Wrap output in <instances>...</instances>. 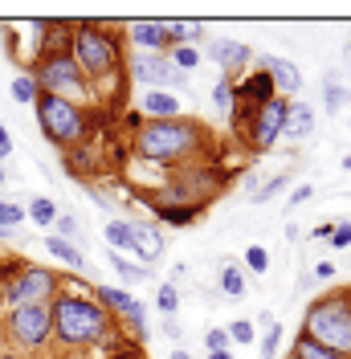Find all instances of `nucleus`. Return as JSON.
I'll use <instances>...</instances> for the list:
<instances>
[{
	"label": "nucleus",
	"mask_w": 351,
	"mask_h": 359,
	"mask_svg": "<svg viewBox=\"0 0 351 359\" xmlns=\"http://www.w3.org/2000/svg\"><path fill=\"white\" fill-rule=\"evenodd\" d=\"M49 314H53V335L62 339V343H69V347H82V343L102 339L107 335V323H110L107 314H102V306L82 298V294H62L49 306Z\"/></svg>",
	"instance_id": "obj_1"
},
{
	"label": "nucleus",
	"mask_w": 351,
	"mask_h": 359,
	"mask_svg": "<svg viewBox=\"0 0 351 359\" xmlns=\"http://www.w3.org/2000/svg\"><path fill=\"white\" fill-rule=\"evenodd\" d=\"M192 143H197V123L188 118H152V123H139V135H135V151L152 163L184 156Z\"/></svg>",
	"instance_id": "obj_2"
},
{
	"label": "nucleus",
	"mask_w": 351,
	"mask_h": 359,
	"mask_svg": "<svg viewBox=\"0 0 351 359\" xmlns=\"http://www.w3.org/2000/svg\"><path fill=\"white\" fill-rule=\"evenodd\" d=\"M307 339H314L319 347H327L335 355L351 359V302L347 298H327L307 314Z\"/></svg>",
	"instance_id": "obj_3"
},
{
	"label": "nucleus",
	"mask_w": 351,
	"mask_h": 359,
	"mask_svg": "<svg viewBox=\"0 0 351 359\" xmlns=\"http://www.w3.org/2000/svg\"><path fill=\"white\" fill-rule=\"evenodd\" d=\"M37 123H41V131L53 139V143H78L82 131H86V123H82V111L69 102V98H58V94H37Z\"/></svg>",
	"instance_id": "obj_4"
},
{
	"label": "nucleus",
	"mask_w": 351,
	"mask_h": 359,
	"mask_svg": "<svg viewBox=\"0 0 351 359\" xmlns=\"http://www.w3.org/2000/svg\"><path fill=\"white\" fill-rule=\"evenodd\" d=\"M74 62L82 69V78H102L119 66V49L107 33H98L94 25H82L74 33Z\"/></svg>",
	"instance_id": "obj_5"
},
{
	"label": "nucleus",
	"mask_w": 351,
	"mask_h": 359,
	"mask_svg": "<svg viewBox=\"0 0 351 359\" xmlns=\"http://www.w3.org/2000/svg\"><path fill=\"white\" fill-rule=\"evenodd\" d=\"M33 78H37V90L58 94V98H82V94H86L82 69H78V62L69 57V49L66 53H45Z\"/></svg>",
	"instance_id": "obj_6"
},
{
	"label": "nucleus",
	"mask_w": 351,
	"mask_h": 359,
	"mask_svg": "<svg viewBox=\"0 0 351 359\" xmlns=\"http://www.w3.org/2000/svg\"><path fill=\"white\" fill-rule=\"evenodd\" d=\"M8 335L17 339L21 347H29V351H37L41 343H49V335H53L49 302H37V306H13V311H8Z\"/></svg>",
	"instance_id": "obj_7"
},
{
	"label": "nucleus",
	"mask_w": 351,
	"mask_h": 359,
	"mask_svg": "<svg viewBox=\"0 0 351 359\" xmlns=\"http://www.w3.org/2000/svg\"><path fill=\"white\" fill-rule=\"evenodd\" d=\"M53 290H58V278H53L49 269L33 266V269H25L21 278H13L0 298H4V306L13 311V306H37V302H45Z\"/></svg>",
	"instance_id": "obj_8"
},
{
	"label": "nucleus",
	"mask_w": 351,
	"mask_h": 359,
	"mask_svg": "<svg viewBox=\"0 0 351 359\" xmlns=\"http://www.w3.org/2000/svg\"><path fill=\"white\" fill-rule=\"evenodd\" d=\"M131 78L147 90H168V86H184L188 74H180V69H176L168 57H159V53H139L131 62Z\"/></svg>",
	"instance_id": "obj_9"
},
{
	"label": "nucleus",
	"mask_w": 351,
	"mask_h": 359,
	"mask_svg": "<svg viewBox=\"0 0 351 359\" xmlns=\"http://www.w3.org/2000/svg\"><path fill=\"white\" fill-rule=\"evenodd\" d=\"M286 98H270L262 111H258V131H253V139H258V147H274L278 143V135H282V123H286Z\"/></svg>",
	"instance_id": "obj_10"
},
{
	"label": "nucleus",
	"mask_w": 351,
	"mask_h": 359,
	"mask_svg": "<svg viewBox=\"0 0 351 359\" xmlns=\"http://www.w3.org/2000/svg\"><path fill=\"white\" fill-rule=\"evenodd\" d=\"M98 298H102V306H110V311H119L127 323H135V331L143 335V323H147V306L135 298V294L127 290H114V286H102L98 290Z\"/></svg>",
	"instance_id": "obj_11"
},
{
	"label": "nucleus",
	"mask_w": 351,
	"mask_h": 359,
	"mask_svg": "<svg viewBox=\"0 0 351 359\" xmlns=\"http://www.w3.org/2000/svg\"><path fill=\"white\" fill-rule=\"evenodd\" d=\"M131 253L143 266H152V262L164 257V233H159V224H131Z\"/></svg>",
	"instance_id": "obj_12"
},
{
	"label": "nucleus",
	"mask_w": 351,
	"mask_h": 359,
	"mask_svg": "<svg viewBox=\"0 0 351 359\" xmlns=\"http://www.w3.org/2000/svg\"><path fill=\"white\" fill-rule=\"evenodd\" d=\"M262 62H265L262 69L270 74V82L282 90V94H298V90H303V74H298L294 62H286V57H278V53H265Z\"/></svg>",
	"instance_id": "obj_13"
},
{
	"label": "nucleus",
	"mask_w": 351,
	"mask_h": 359,
	"mask_svg": "<svg viewBox=\"0 0 351 359\" xmlns=\"http://www.w3.org/2000/svg\"><path fill=\"white\" fill-rule=\"evenodd\" d=\"M282 135H294V139H310V135H314V111H310L307 102H294V107H286Z\"/></svg>",
	"instance_id": "obj_14"
},
{
	"label": "nucleus",
	"mask_w": 351,
	"mask_h": 359,
	"mask_svg": "<svg viewBox=\"0 0 351 359\" xmlns=\"http://www.w3.org/2000/svg\"><path fill=\"white\" fill-rule=\"evenodd\" d=\"M139 107H143V114H155V118H176L180 114V98L168 94V90H143Z\"/></svg>",
	"instance_id": "obj_15"
},
{
	"label": "nucleus",
	"mask_w": 351,
	"mask_h": 359,
	"mask_svg": "<svg viewBox=\"0 0 351 359\" xmlns=\"http://www.w3.org/2000/svg\"><path fill=\"white\" fill-rule=\"evenodd\" d=\"M208 53H213V62H217L220 69H237V66L249 62V45H241V41H213Z\"/></svg>",
	"instance_id": "obj_16"
},
{
	"label": "nucleus",
	"mask_w": 351,
	"mask_h": 359,
	"mask_svg": "<svg viewBox=\"0 0 351 359\" xmlns=\"http://www.w3.org/2000/svg\"><path fill=\"white\" fill-rule=\"evenodd\" d=\"M131 41L147 45V49H164V45H168V29H164V21H135Z\"/></svg>",
	"instance_id": "obj_17"
},
{
	"label": "nucleus",
	"mask_w": 351,
	"mask_h": 359,
	"mask_svg": "<svg viewBox=\"0 0 351 359\" xmlns=\"http://www.w3.org/2000/svg\"><path fill=\"white\" fill-rule=\"evenodd\" d=\"M237 94H241V98H253V102H262V107H265V102L274 98V82H270V74H265V69H258L249 82H241Z\"/></svg>",
	"instance_id": "obj_18"
},
{
	"label": "nucleus",
	"mask_w": 351,
	"mask_h": 359,
	"mask_svg": "<svg viewBox=\"0 0 351 359\" xmlns=\"http://www.w3.org/2000/svg\"><path fill=\"white\" fill-rule=\"evenodd\" d=\"M107 257H110V266L119 269V278H123L127 286H135V282H147V278H152V269H147V266H131V262H127L119 249H110Z\"/></svg>",
	"instance_id": "obj_19"
},
{
	"label": "nucleus",
	"mask_w": 351,
	"mask_h": 359,
	"mask_svg": "<svg viewBox=\"0 0 351 359\" xmlns=\"http://www.w3.org/2000/svg\"><path fill=\"white\" fill-rule=\"evenodd\" d=\"M45 245H49V253H53L58 262H66L69 269H82V266H86V257H82V249L74 245V241H62V237H49Z\"/></svg>",
	"instance_id": "obj_20"
},
{
	"label": "nucleus",
	"mask_w": 351,
	"mask_h": 359,
	"mask_svg": "<svg viewBox=\"0 0 351 359\" xmlns=\"http://www.w3.org/2000/svg\"><path fill=\"white\" fill-rule=\"evenodd\" d=\"M168 29V45L172 41H197L200 37V21H164Z\"/></svg>",
	"instance_id": "obj_21"
},
{
	"label": "nucleus",
	"mask_w": 351,
	"mask_h": 359,
	"mask_svg": "<svg viewBox=\"0 0 351 359\" xmlns=\"http://www.w3.org/2000/svg\"><path fill=\"white\" fill-rule=\"evenodd\" d=\"M294 355L298 359H343V355H335V351H327V347H319L314 339L307 335H298V343H294Z\"/></svg>",
	"instance_id": "obj_22"
},
{
	"label": "nucleus",
	"mask_w": 351,
	"mask_h": 359,
	"mask_svg": "<svg viewBox=\"0 0 351 359\" xmlns=\"http://www.w3.org/2000/svg\"><path fill=\"white\" fill-rule=\"evenodd\" d=\"M180 74H188V69H197V62H200V53H197V45H176L172 49V57H168Z\"/></svg>",
	"instance_id": "obj_23"
},
{
	"label": "nucleus",
	"mask_w": 351,
	"mask_h": 359,
	"mask_svg": "<svg viewBox=\"0 0 351 359\" xmlns=\"http://www.w3.org/2000/svg\"><path fill=\"white\" fill-rule=\"evenodd\" d=\"M107 241H110V249H131V224L127 221H110L107 224Z\"/></svg>",
	"instance_id": "obj_24"
},
{
	"label": "nucleus",
	"mask_w": 351,
	"mask_h": 359,
	"mask_svg": "<svg viewBox=\"0 0 351 359\" xmlns=\"http://www.w3.org/2000/svg\"><path fill=\"white\" fill-rule=\"evenodd\" d=\"M37 94H41V90H37V78H33V74H21V78L13 82V98H17V102H37Z\"/></svg>",
	"instance_id": "obj_25"
},
{
	"label": "nucleus",
	"mask_w": 351,
	"mask_h": 359,
	"mask_svg": "<svg viewBox=\"0 0 351 359\" xmlns=\"http://www.w3.org/2000/svg\"><path fill=\"white\" fill-rule=\"evenodd\" d=\"M220 290L233 294V298H241L245 294V273L237 266H225V273H220Z\"/></svg>",
	"instance_id": "obj_26"
},
{
	"label": "nucleus",
	"mask_w": 351,
	"mask_h": 359,
	"mask_svg": "<svg viewBox=\"0 0 351 359\" xmlns=\"http://www.w3.org/2000/svg\"><path fill=\"white\" fill-rule=\"evenodd\" d=\"M25 217H33L37 224H53V221H58V208H53V201H45V196H41V201L29 204V212H25Z\"/></svg>",
	"instance_id": "obj_27"
},
{
	"label": "nucleus",
	"mask_w": 351,
	"mask_h": 359,
	"mask_svg": "<svg viewBox=\"0 0 351 359\" xmlns=\"http://www.w3.org/2000/svg\"><path fill=\"white\" fill-rule=\"evenodd\" d=\"M286 184H290V172H278V176L270 180V184H265L262 192H253L249 201H253V204H265V201H274V196H278V188H286Z\"/></svg>",
	"instance_id": "obj_28"
},
{
	"label": "nucleus",
	"mask_w": 351,
	"mask_h": 359,
	"mask_svg": "<svg viewBox=\"0 0 351 359\" xmlns=\"http://www.w3.org/2000/svg\"><path fill=\"white\" fill-rule=\"evenodd\" d=\"M25 221V208L21 204H0V229H4V233H13V229H17V224Z\"/></svg>",
	"instance_id": "obj_29"
},
{
	"label": "nucleus",
	"mask_w": 351,
	"mask_h": 359,
	"mask_svg": "<svg viewBox=\"0 0 351 359\" xmlns=\"http://www.w3.org/2000/svg\"><path fill=\"white\" fill-rule=\"evenodd\" d=\"M245 266L253 269V273H265V269H270V253H265V245H249L245 249Z\"/></svg>",
	"instance_id": "obj_30"
},
{
	"label": "nucleus",
	"mask_w": 351,
	"mask_h": 359,
	"mask_svg": "<svg viewBox=\"0 0 351 359\" xmlns=\"http://www.w3.org/2000/svg\"><path fill=\"white\" fill-rule=\"evenodd\" d=\"M347 98H351V94H347L343 86H331V82H327V94H323V107H327L331 114H335V111H343V107H347Z\"/></svg>",
	"instance_id": "obj_31"
},
{
	"label": "nucleus",
	"mask_w": 351,
	"mask_h": 359,
	"mask_svg": "<svg viewBox=\"0 0 351 359\" xmlns=\"http://www.w3.org/2000/svg\"><path fill=\"white\" fill-rule=\"evenodd\" d=\"M225 335L233 339V343H253V323H249V318H237V323H229Z\"/></svg>",
	"instance_id": "obj_32"
},
{
	"label": "nucleus",
	"mask_w": 351,
	"mask_h": 359,
	"mask_svg": "<svg viewBox=\"0 0 351 359\" xmlns=\"http://www.w3.org/2000/svg\"><path fill=\"white\" fill-rule=\"evenodd\" d=\"M155 306L164 314H176V306H180V294H176V286H159V294H155Z\"/></svg>",
	"instance_id": "obj_33"
},
{
	"label": "nucleus",
	"mask_w": 351,
	"mask_h": 359,
	"mask_svg": "<svg viewBox=\"0 0 351 359\" xmlns=\"http://www.w3.org/2000/svg\"><path fill=\"white\" fill-rule=\"evenodd\" d=\"M197 212H200V208H168V204H164V208H159V221H168V224H184V221H192Z\"/></svg>",
	"instance_id": "obj_34"
},
{
	"label": "nucleus",
	"mask_w": 351,
	"mask_h": 359,
	"mask_svg": "<svg viewBox=\"0 0 351 359\" xmlns=\"http://www.w3.org/2000/svg\"><path fill=\"white\" fill-rule=\"evenodd\" d=\"M53 237H62V241H69V237H78V221L69 217V212H58V221H53Z\"/></svg>",
	"instance_id": "obj_35"
},
{
	"label": "nucleus",
	"mask_w": 351,
	"mask_h": 359,
	"mask_svg": "<svg viewBox=\"0 0 351 359\" xmlns=\"http://www.w3.org/2000/svg\"><path fill=\"white\" fill-rule=\"evenodd\" d=\"M278 339H282V327H278V323H270V327H265V339H262V355L265 359L278 351Z\"/></svg>",
	"instance_id": "obj_36"
},
{
	"label": "nucleus",
	"mask_w": 351,
	"mask_h": 359,
	"mask_svg": "<svg viewBox=\"0 0 351 359\" xmlns=\"http://www.w3.org/2000/svg\"><path fill=\"white\" fill-rule=\"evenodd\" d=\"M213 102H217L220 111H229V107H233V86H229V78H220V82H217V94H213Z\"/></svg>",
	"instance_id": "obj_37"
},
{
	"label": "nucleus",
	"mask_w": 351,
	"mask_h": 359,
	"mask_svg": "<svg viewBox=\"0 0 351 359\" xmlns=\"http://www.w3.org/2000/svg\"><path fill=\"white\" fill-rule=\"evenodd\" d=\"M331 245H335V249L351 245V224H347V221H335V233H331Z\"/></svg>",
	"instance_id": "obj_38"
},
{
	"label": "nucleus",
	"mask_w": 351,
	"mask_h": 359,
	"mask_svg": "<svg viewBox=\"0 0 351 359\" xmlns=\"http://www.w3.org/2000/svg\"><path fill=\"white\" fill-rule=\"evenodd\" d=\"M204 343H208V351H229V335L225 331H208Z\"/></svg>",
	"instance_id": "obj_39"
},
{
	"label": "nucleus",
	"mask_w": 351,
	"mask_h": 359,
	"mask_svg": "<svg viewBox=\"0 0 351 359\" xmlns=\"http://www.w3.org/2000/svg\"><path fill=\"white\" fill-rule=\"evenodd\" d=\"M310 196H314V188H310V184H298V188L290 192V208H298V204H307Z\"/></svg>",
	"instance_id": "obj_40"
},
{
	"label": "nucleus",
	"mask_w": 351,
	"mask_h": 359,
	"mask_svg": "<svg viewBox=\"0 0 351 359\" xmlns=\"http://www.w3.org/2000/svg\"><path fill=\"white\" fill-rule=\"evenodd\" d=\"M8 156H13V135H8L4 127H0V163H4Z\"/></svg>",
	"instance_id": "obj_41"
},
{
	"label": "nucleus",
	"mask_w": 351,
	"mask_h": 359,
	"mask_svg": "<svg viewBox=\"0 0 351 359\" xmlns=\"http://www.w3.org/2000/svg\"><path fill=\"white\" fill-rule=\"evenodd\" d=\"M208 359H233V351H208Z\"/></svg>",
	"instance_id": "obj_42"
},
{
	"label": "nucleus",
	"mask_w": 351,
	"mask_h": 359,
	"mask_svg": "<svg viewBox=\"0 0 351 359\" xmlns=\"http://www.w3.org/2000/svg\"><path fill=\"white\" fill-rule=\"evenodd\" d=\"M172 359H188V351H172Z\"/></svg>",
	"instance_id": "obj_43"
},
{
	"label": "nucleus",
	"mask_w": 351,
	"mask_h": 359,
	"mask_svg": "<svg viewBox=\"0 0 351 359\" xmlns=\"http://www.w3.org/2000/svg\"><path fill=\"white\" fill-rule=\"evenodd\" d=\"M0 184H4V163H0Z\"/></svg>",
	"instance_id": "obj_44"
},
{
	"label": "nucleus",
	"mask_w": 351,
	"mask_h": 359,
	"mask_svg": "<svg viewBox=\"0 0 351 359\" xmlns=\"http://www.w3.org/2000/svg\"><path fill=\"white\" fill-rule=\"evenodd\" d=\"M114 359H135V355H114Z\"/></svg>",
	"instance_id": "obj_45"
},
{
	"label": "nucleus",
	"mask_w": 351,
	"mask_h": 359,
	"mask_svg": "<svg viewBox=\"0 0 351 359\" xmlns=\"http://www.w3.org/2000/svg\"><path fill=\"white\" fill-rule=\"evenodd\" d=\"M0 359H17V355H0Z\"/></svg>",
	"instance_id": "obj_46"
},
{
	"label": "nucleus",
	"mask_w": 351,
	"mask_h": 359,
	"mask_svg": "<svg viewBox=\"0 0 351 359\" xmlns=\"http://www.w3.org/2000/svg\"><path fill=\"white\" fill-rule=\"evenodd\" d=\"M0 237H8V233H4V229H0Z\"/></svg>",
	"instance_id": "obj_47"
}]
</instances>
